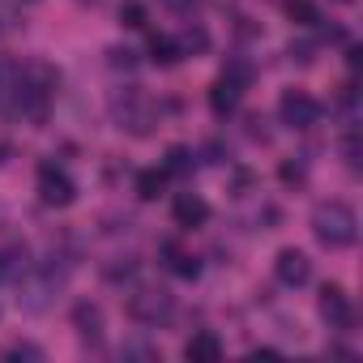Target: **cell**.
Masks as SVG:
<instances>
[{
	"label": "cell",
	"mask_w": 363,
	"mask_h": 363,
	"mask_svg": "<svg viewBox=\"0 0 363 363\" xmlns=\"http://www.w3.org/2000/svg\"><path fill=\"white\" fill-rule=\"evenodd\" d=\"M312 235H316L320 248L346 252V248H354V240H359V214H354L346 201H320V206L312 210Z\"/></svg>",
	"instance_id": "obj_1"
},
{
	"label": "cell",
	"mask_w": 363,
	"mask_h": 363,
	"mask_svg": "<svg viewBox=\"0 0 363 363\" xmlns=\"http://www.w3.org/2000/svg\"><path fill=\"white\" fill-rule=\"evenodd\" d=\"M111 116H116V124L128 128L133 137H150V133H154V120H158V107H154L137 86H128V90H116V94H111Z\"/></svg>",
	"instance_id": "obj_2"
},
{
	"label": "cell",
	"mask_w": 363,
	"mask_h": 363,
	"mask_svg": "<svg viewBox=\"0 0 363 363\" xmlns=\"http://www.w3.org/2000/svg\"><path fill=\"white\" fill-rule=\"evenodd\" d=\"M128 316L137 325H145V329H158V325H167L175 316V299L167 291H158V286L137 291V295H128Z\"/></svg>",
	"instance_id": "obj_3"
},
{
	"label": "cell",
	"mask_w": 363,
	"mask_h": 363,
	"mask_svg": "<svg viewBox=\"0 0 363 363\" xmlns=\"http://www.w3.org/2000/svg\"><path fill=\"white\" fill-rule=\"evenodd\" d=\"M39 201L52 206V210H69L77 201V184H73V175L56 162H43L39 167Z\"/></svg>",
	"instance_id": "obj_4"
},
{
	"label": "cell",
	"mask_w": 363,
	"mask_h": 363,
	"mask_svg": "<svg viewBox=\"0 0 363 363\" xmlns=\"http://www.w3.org/2000/svg\"><path fill=\"white\" fill-rule=\"evenodd\" d=\"M278 116H282V124H286V128L308 133V128H316V124H320V103H316L308 90H286V94H282V103H278Z\"/></svg>",
	"instance_id": "obj_5"
},
{
	"label": "cell",
	"mask_w": 363,
	"mask_h": 363,
	"mask_svg": "<svg viewBox=\"0 0 363 363\" xmlns=\"http://www.w3.org/2000/svg\"><path fill=\"white\" fill-rule=\"evenodd\" d=\"M316 308H320V320H325L333 333H350V329H354V303H350V295H346L342 286L329 282V286L320 291Z\"/></svg>",
	"instance_id": "obj_6"
},
{
	"label": "cell",
	"mask_w": 363,
	"mask_h": 363,
	"mask_svg": "<svg viewBox=\"0 0 363 363\" xmlns=\"http://www.w3.org/2000/svg\"><path fill=\"white\" fill-rule=\"evenodd\" d=\"M274 274H278V282L282 286H308L312 282V261H308V252H299V248H282L278 252V261H274Z\"/></svg>",
	"instance_id": "obj_7"
},
{
	"label": "cell",
	"mask_w": 363,
	"mask_h": 363,
	"mask_svg": "<svg viewBox=\"0 0 363 363\" xmlns=\"http://www.w3.org/2000/svg\"><path fill=\"white\" fill-rule=\"evenodd\" d=\"M73 329H77V337L86 342V346H103V308L99 303H90V299H82V303H73Z\"/></svg>",
	"instance_id": "obj_8"
},
{
	"label": "cell",
	"mask_w": 363,
	"mask_h": 363,
	"mask_svg": "<svg viewBox=\"0 0 363 363\" xmlns=\"http://www.w3.org/2000/svg\"><path fill=\"white\" fill-rule=\"evenodd\" d=\"M171 214H175V227L193 231V227H201V223L210 218V201H206L201 193H179L175 206H171Z\"/></svg>",
	"instance_id": "obj_9"
},
{
	"label": "cell",
	"mask_w": 363,
	"mask_h": 363,
	"mask_svg": "<svg viewBox=\"0 0 363 363\" xmlns=\"http://www.w3.org/2000/svg\"><path fill=\"white\" fill-rule=\"evenodd\" d=\"M240 103H244V86H240V82L218 77V82L210 86V111H214V116H235Z\"/></svg>",
	"instance_id": "obj_10"
},
{
	"label": "cell",
	"mask_w": 363,
	"mask_h": 363,
	"mask_svg": "<svg viewBox=\"0 0 363 363\" xmlns=\"http://www.w3.org/2000/svg\"><path fill=\"white\" fill-rule=\"evenodd\" d=\"M184 359H189V363H218V359H223V342H218V333L197 329V333L184 342Z\"/></svg>",
	"instance_id": "obj_11"
},
{
	"label": "cell",
	"mask_w": 363,
	"mask_h": 363,
	"mask_svg": "<svg viewBox=\"0 0 363 363\" xmlns=\"http://www.w3.org/2000/svg\"><path fill=\"white\" fill-rule=\"evenodd\" d=\"M150 60H154L158 69H171V65L184 60V52H179L175 35H154V39H150Z\"/></svg>",
	"instance_id": "obj_12"
},
{
	"label": "cell",
	"mask_w": 363,
	"mask_h": 363,
	"mask_svg": "<svg viewBox=\"0 0 363 363\" xmlns=\"http://www.w3.org/2000/svg\"><path fill=\"white\" fill-rule=\"evenodd\" d=\"M162 252H167V269H171L175 278H197V274H201V261H197L193 252L175 248V244H162Z\"/></svg>",
	"instance_id": "obj_13"
},
{
	"label": "cell",
	"mask_w": 363,
	"mask_h": 363,
	"mask_svg": "<svg viewBox=\"0 0 363 363\" xmlns=\"http://www.w3.org/2000/svg\"><path fill=\"white\" fill-rule=\"evenodd\" d=\"M175 43H179V52H184V56H201V52H210V30L201 22H189L184 30L175 35Z\"/></svg>",
	"instance_id": "obj_14"
},
{
	"label": "cell",
	"mask_w": 363,
	"mask_h": 363,
	"mask_svg": "<svg viewBox=\"0 0 363 363\" xmlns=\"http://www.w3.org/2000/svg\"><path fill=\"white\" fill-rule=\"evenodd\" d=\"M193 158H197V154H193L189 145H171L167 158H162V171H167V175H193V167H197Z\"/></svg>",
	"instance_id": "obj_15"
},
{
	"label": "cell",
	"mask_w": 363,
	"mask_h": 363,
	"mask_svg": "<svg viewBox=\"0 0 363 363\" xmlns=\"http://www.w3.org/2000/svg\"><path fill=\"white\" fill-rule=\"evenodd\" d=\"M162 189H167V171H141L137 175V197L141 201H158Z\"/></svg>",
	"instance_id": "obj_16"
},
{
	"label": "cell",
	"mask_w": 363,
	"mask_h": 363,
	"mask_svg": "<svg viewBox=\"0 0 363 363\" xmlns=\"http://www.w3.org/2000/svg\"><path fill=\"white\" fill-rule=\"evenodd\" d=\"M286 13H291L295 26H320V9L312 0H286Z\"/></svg>",
	"instance_id": "obj_17"
},
{
	"label": "cell",
	"mask_w": 363,
	"mask_h": 363,
	"mask_svg": "<svg viewBox=\"0 0 363 363\" xmlns=\"http://www.w3.org/2000/svg\"><path fill=\"white\" fill-rule=\"evenodd\" d=\"M120 354H124V359H158V342H145V337H128V342L120 346Z\"/></svg>",
	"instance_id": "obj_18"
},
{
	"label": "cell",
	"mask_w": 363,
	"mask_h": 363,
	"mask_svg": "<svg viewBox=\"0 0 363 363\" xmlns=\"http://www.w3.org/2000/svg\"><path fill=\"white\" fill-rule=\"evenodd\" d=\"M316 52H320V43H316V39H299V43H291V48H286V56H291L295 65H312V60H316Z\"/></svg>",
	"instance_id": "obj_19"
},
{
	"label": "cell",
	"mask_w": 363,
	"mask_h": 363,
	"mask_svg": "<svg viewBox=\"0 0 363 363\" xmlns=\"http://www.w3.org/2000/svg\"><path fill=\"white\" fill-rule=\"evenodd\" d=\"M223 77H231V82H240L244 90L252 86V65L244 60V56H235V60H227V69H223Z\"/></svg>",
	"instance_id": "obj_20"
},
{
	"label": "cell",
	"mask_w": 363,
	"mask_h": 363,
	"mask_svg": "<svg viewBox=\"0 0 363 363\" xmlns=\"http://www.w3.org/2000/svg\"><path fill=\"white\" fill-rule=\"evenodd\" d=\"M5 359H35V363H43L48 354H43V346H35V342H13V346H5Z\"/></svg>",
	"instance_id": "obj_21"
},
{
	"label": "cell",
	"mask_w": 363,
	"mask_h": 363,
	"mask_svg": "<svg viewBox=\"0 0 363 363\" xmlns=\"http://www.w3.org/2000/svg\"><path fill=\"white\" fill-rule=\"evenodd\" d=\"M120 26H128V30H141V26H145V5H133V0H128V5L120 9Z\"/></svg>",
	"instance_id": "obj_22"
},
{
	"label": "cell",
	"mask_w": 363,
	"mask_h": 363,
	"mask_svg": "<svg viewBox=\"0 0 363 363\" xmlns=\"http://www.w3.org/2000/svg\"><path fill=\"white\" fill-rule=\"evenodd\" d=\"M342 158H346L350 171H359V137H354V133H346V141H342Z\"/></svg>",
	"instance_id": "obj_23"
},
{
	"label": "cell",
	"mask_w": 363,
	"mask_h": 363,
	"mask_svg": "<svg viewBox=\"0 0 363 363\" xmlns=\"http://www.w3.org/2000/svg\"><path fill=\"white\" fill-rule=\"evenodd\" d=\"M162 5H167L171 13H184V18H193V13L201 9V0H162Z\"/></svg>",
	"instance_id": "obj_24"
},
{
	"label": "cell",
	"mask_w": 363,
	"mask_h": 363,
	"mask_svg": "<svg viewBox=\"0 0 363 363\" xmlns=\"http://www.w3.org/2000/svg\"><path fill=\"white\" fill-rule=\"evenodd\" d=\"M111 65L116 69H133L137 65V52L133 48H111Z\"/></svg>",
	"instance_id": "obj_25"
},
{
	"label": "cell",
	"mask_w": 363,
	"mask_h": 363,
	"mask_svg": "<svg viewBox=\"0 0 363 363\" xmlns=\"http://www.w3.org/2000/svg\"><path fill=\"white\" fill-rule=\"evenodd\" d=\"M13 269H18V261H9V252H0V282L13 278Z\"/></svg>",
	"instance_id": "obj_26"
},
{
	"label": "cell",
	"mask_w": 363,
	"mask_h": 363,
	"mask_svg": "<svg viewBox=\"0 0 363 363\" xmlns=\"http://www.w3.org/2000/svg\"><path fill=\"white\" fill-rule=\"evenodd\" d=\"M9 30H13V18H9L5 9H0V35H9Z\"/></svg>",
	"instance_id": "obj_27"
},
{
	"label": "cell",
	"mask_w": 363,
	"mask_h": 363,
	"mask_svg": "<svg viewBox=\"0 0 363 363\" xmlns=\"http://www.w3.org/2000/svg\"><path fill=\"white\" fill-rule=\"evenodd\" d=\"M5 158H9V145H5V141H0V162H5Z\"/></svg>",
	"instance_id": "obj_28"
},
{
	"label": "cell",
	"mask_w": 363,
	"mask_h": 363,
	"mask_svg": "<svg viewBox=\"0 0 363 363\" xmlns=\"http://www.w3.org/2000/svg\"><path fill=\"white\" fill-rule=\"evenodd\" d=\"M342 5H346V0H342Z\"/></svg>",
	"instance_id": "obj_29"
}]
</instances>
